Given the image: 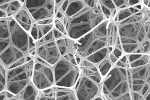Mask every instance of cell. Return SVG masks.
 Here are the masks:
<instances>
[{"label":"cell","instance_id":"12","mask_svg":"<svg viewBox=\"0 0 150 100\" xmlns=\"http://www.w3.org/2000/svg\"><path fill=\"white\" fill-rule=\"evenodd\" d=\"M73 90L78 100H93L100 95V85L82 74Z\"/></svg>","mask_w":150,"mask_h":100},{"label":"cell","instance_id":"32","mask_svg":"<svg viewBox=\"0 0 150 100\" xmlns=\"http://www.w3.org/2000/svg\"><path fill=\"white\" fill-rule=\"evenodd\" d=\"M93 100H105V99L103 98V97L100 94V95L97 96L95 98H94Z\"/></svg>","mask_w":150,"mask_h":100},{"label":"cell","instance_id":"2","mask_svg":"<svg viewBox=\"0 0 150 100\" xmlns=\"http://www.w3.org/2000/svg\"><path fill=\"white\" fill-rule=\"evenodd\" d=\"M0 63L7 69L35 58L36 42L13 17L0 19Z\"/></svg>","mask_w":150,"mask_h":100},{"label":"cell","instance_id":"19","mask_svg":"<svg viewBox=\"0 0 150 100\" xmlns=\"http://www.w3.org/2000/svg\"><path fill=\"white\" fill-rule=\"evenodd\" d=\"M143 8L144 6L141 3L140 4L137 5L134 7H131L118 10L116 16H115L114 19L112 20V21H114L115 23L117 24L122 22V20L130 17L131 16L137 13V12L142 11Z\"/></svg>","mask_w":150,"mask_h":100},{"label":"cell","instance_id":"21","mask_svg":"<svg viewBox=\"0 0 150 100\" xmlns=\"http://www.w3.org/2000/svg\"><path fill=\"white\" fill-rule=\"evenodd\" d=\"M56 100H78L73 88L54 86Z\"/></svg>","mask_w":150,"mask_h":100},{"label":"cell","instance_id":"16","mask_svg":"<svg viewBox=\"0 0 150 100\" xmlns=\"http://www.w3.org/2000/svg\"><path fill=\"white\" fill-rule=\"evenodd\" d=\"M13 18L23 29L30 33L34 23V21L24 6Z\"/></svg>","mask_w":150,"mask_h":100},{"label":"cell","instance_id":"30","mask_svg":"<svg viewBox=\"0 0 150 100\" xmlns=\"http://www.w3.org/2000/svg\"><path fill=\"white\" fill-rule=\"evenodd\" d=\"M143 11L145 12V15L147 16V17L149 19V20H150V9L144 6V8H143Z\"/></svg>","mask_w":150,"mask_h":100},{"label":"cell","instance_id":"25","mask_svg":"<svg viewBox=\"0 0 150 100\" xmlns=\"http://www.w3.org/2000/svg\"><path fill=\"white\" fill-rule=\"evenodd\" d=\"M118 10L134 7L142 3L139 0H113Z\"/></svg>","mask_w":150,"mask_h":100},{"label":"cell","instance_id":"9","mask_svg":"<svg viewBox=\"0 0 150 100\" xmlns=\"http://www.w3.org/2000/svg\"><path fill=\"white\" fill-rule=\"evenodd\" d=\"M130 72L133 100H144L150 92V64Z\"/></svg>","mask_w":150,"mask_h":100},{"label":"cell","instance_id":"24","mask_svg":"<svg viewBox=\"0 0 150 100\" xmlns=\"http://www.w3.org/2000/svg\"><path fill=\"white\" fill-rule=\"evenodd\" d=\"M97 66L103 79L107 76L108 73L110 72V70L114 67V65L112 64V63L108 57L102 60L100 63H99L97 65Z\"/></svg>","mask_w":150,"mask_h":100},{"label":"cell","instance_id":"34","mask_svg":"<svg viewBox=\"0 0 150 100\" xmlns=\"http://www.w3.org/2000/svg\"><path fill=\"white\" fill-rule=\"evenodd\" d=\"M8 100H20V99H19V98L17 96H15V97L11 98L8 99Z\"/></svg>","mask_w":150,"mask_h":100},{"label":"cell","instance_id":"8","mask_svg":"<svg viewBox=\"0 0 150 100\" xmlns=\"http://www.w3.org/2000/svg\"><path fill=\"white\" fill-rule=\"evenodd\" d=\"M63 56L54 35V29L36 42L35 58L54 67Z\"/></svg>","mask_w":150,"mask_h":100},{"label":"cell","instance_id":"28","mask_svg":"<svg viewBox=\"0 0 150 100\" xmlns=\"http://www.w3.org/2000/svg\"><path fill=\"white\" fill-rule=\"evenodd\" d=\"M54 28L56 29L59 32H61L62 34H63L67 36V33H66L65 26L61 20L55 18V19H54Z\"/></svg>","mask_w":150,"mask_h":100},{"label":"cell","instance_id":"22","mask_svg":"<svg viewBox=\"0 0 150 100\" xmlns=\"http://www.w3.org/2000/svg\"><path fill=\"white\" fill-rule=\"evenodd\" d=\"M39 92L40 91L31 82L16 96L20 100H37Z\"/></svg>","mask_w":150,"mask_h":100},{"label":"cell","instance_id":"7","mask_svg":"<svg viewBox=\"0 0 150 100\" xmlns=\"http://www.w3.org/2000/svg\"><path fill=\"white\" fill-rule=\"evenodd\" d=\"M35 59L21 66L8 69L6 90L16 96L31 82Z\"/></svg>","mask_w":150,"mask_h":100},{"label":"cell","instance_id":"15","mask_svg":"<svg viewBox=\"0 0 150 100\" xmlns=\"http://www.w3.org/2000/svg\"><path fill=\"white\" fill-rule=\"evenodd\" d=\"M23 0H5L0 1V19H8L14 16L23 7Z\"/></svg>","mask_w":150,"mask_h":100},{"label":"cell","instance_id":"29","mask_svg":"<svg viewBox=\"0 0 150 100\" xmlns=\"http://www.w3.org/2000/svg\"><path fill=\"white\" fill-rule=\"evenodd\" d=\"M13 94H12L7 90L0 92V100H8L11 98L15 97Z\"/></svg>","mask_w":150,"mask_h":100},{"label":"cell","instance_id":"10","mask_svg":"<svg viewBox=\"0 0 150 100\" xmlns=\"http://www.w3.org/2000/svg\"><path fill=\"white\" fill-rule=\"evenodd\" d=\"M31 82L40 91L54 87L55 76L53 67L35 58Z\"/></svg>","mask_w":150,"mask_h":100},{"label":"cell","instance_id":"33","mask_svg":"<svg viewBox=\"0 0 150 100\" xmlns=\"http://www.w3.org/2000/svg\"><path fill=\"white\" fill-rule=\"evenodd\" d=\"M144 100H150V92L145 97V98L144 99Z\"/></svg>","mask_w":150,"mask_h":100},{"label":"cell","instance_id":"27","mask_svg":"<svg viewBox=\"0 0 150 100\" xmlns=\"http://www.w3.org/2000/svg\"><path fill=\"white\" fill-rule=\"evenodd\" d=\"M8 69L0 63V92L6 90Z\"/></svg>","mask_w":150,"mask_h":100},{"label":"cell","instance_id":"4","mask_svg":"<svg viewBox=\"0 0 150 100\" xmlns=\"http://www.w3.org/2000/svg\"><path fill=\"white\" fill-rule=\"evenodd\" d=\"M143 10L117 23L124 54H133L148 39Z\"/></svg>","mask_w":150,"mask_h":100},{"label":"cell","instance_id":"20","mask_svg":"<svg viewBox=\"0 0 150 100\" xmlns=\"http://www.w3.org/2000/svg\"><path fill=\"white\" fill-rule=\"evenodd\" d=\"M118 38V25L114 21L110 20L108 27V43L109 53L115 46Z\"/></svg>","mask_w":150,"mask_h":100},{"label":"cell","instance_id":"11","mask_svg":"<svg viewBox=\"0 0 150 100\" xmlns=\"http://www.w3.org/2000/svg\"><path fill=\"white\" fill-rule=\"evenodd\" d=\"M24 7L34 22L55 19V0H25Z\"/></svg>","mask_w":150,"mask_h":100},{"label":"cell","instance_id":"3","mask_svg":"<svg viewBox=\"0 0 150 100\" xmlns=\"http://www.w3.org/2000/svg\"><path fill=\"white\" fill-rule=\"evenodd\" d=\"M109 22L106 20L90 32L75 41L73 45L74 53L97 65L108 57V27Z\"/></svg>","mask_w":150,"mask_h":100},{"label":"cell","instance_id":"23","mask_svg":"<svg viewBox=\"0 0 150 100\" xmlns=\"http://www.w3.org/2000/svg\"><path fill=\"white\" fill-rule=\"evenodd\" d=\"M124 54V53L121 43L119 38L115 46L113 49H112V51L109 53L108 58L110 59V60L112 63V64H113L114 66H115L117 61L122 57Z\"/></svg>","mask_w":150,"mask_h":100},{"label":"cell","instance_id":"1","mask_svg":"<svg viewBox=\"0 0 150 100\" xmlns=\"http://www.w3.org/2000/svg\"><path fill=\"white\" fill-rule=\"evenodd\" d=\"M55 1V18L63 23L67 36L73 41L78 40L106 20L98 0Z\"/></svg>","mask_w":150,"mask_h":100},{"label":"cell","instance_id":"14","mask_svg":"<svg viewBox=\"0 0 150 100\" xmlns=\"http://www.w3.org/2000/svg\"><path fill=\"white\" fill-rule=\"evenodd\" d=\"M54 19L34 22L30 34L35 42L42 39L54 28Z\"/></svg>","mask_w":150,"mask_h":100},{"label":"cell","instance_id":"31","mask_svg":"<svg viewBox=\"0 0 150 100\" xmlns=\"http://www.w3.org/2000/svg\"><path fill=\"white\" fill-rule=\"evenodd\" d=\"M142 3L144 6L150 9V1L146 0V1H142Z\"/></svg>","mask_w":150,"mask_h":100},{"label":"cell","instance_id":"5","mask_svg":"<svg viewBox=\"0 0 150 100\" xmlns=\"http://www.w3.org/2000/svg\"><path fill=\"white\" fill-rule=\"evenodd\" d=\"M105 100H133L130 70L114 66L100 84Z\"/></svg>","mask_w":150,"mask_h":100},{"label":"cell","instance_id":"18","mask_svg":"<svg viewBox=\"0 0 150 100\" xmlns=\"http://www.w3.org/2000/svg\"><path fill=\"white\" fill-rule=\"evenodd\" d=\"M98 2L106 19L108 20H113L118 11L113 0H98Z\"/></svg>","mask_w":150,"mask_h":100},{"label":"cell","instance_id":"26","mask_svg":"<svg viewBox=\"0 0 150 100\" xmlns=\"http://www.w3.org/2000/svg\"><path fill=\"white\" fill-rule=\"evenodd\" d=\"M37 100H56L54 87L40 91Z\"/></svg>","mask_w":150,"mask_h":100},{"label":"cell","instance_id":"6","mask_svg":"<svg viewBox=\"0 0 150 100\" xmlns=\"http://www.w3.org/2000/svg\"><path fill=\"white\" fill-rule=\"evenodd\" d=\"M55 86L73 88L81 75V70L74 52L64 54L53 67Z\"/></svg>","mask_w":150,"mask_h":100},{"label":"cell","instance_id":"17","mask_svg":"<svg viewBox=\"0 0 150 100\" xmlns=\"http://www.w3.org/2000/svg\"><path fill=\"white\" fill-rule=\"evenodd\" d=\"M128 60V69L142 67L150 64V55L143 54H126Z\"/></svg>","mask_w":150,"mask_h":100},{"label":"cell","instance_id":"13","mask_svg":"<svg viewBox=\"0 0 150 100\" xmlns=\"http://www.w3.org/2000/svg\"><path fill=\"white\" fill-rule=\"evenodd\" d=\"M77 60L81 70V74L88 78L100 85L103 80L101 73L96 64L83 59L76 55Z\"/></svg>","mask_w":150,"mask_h":100}]
</instances>
